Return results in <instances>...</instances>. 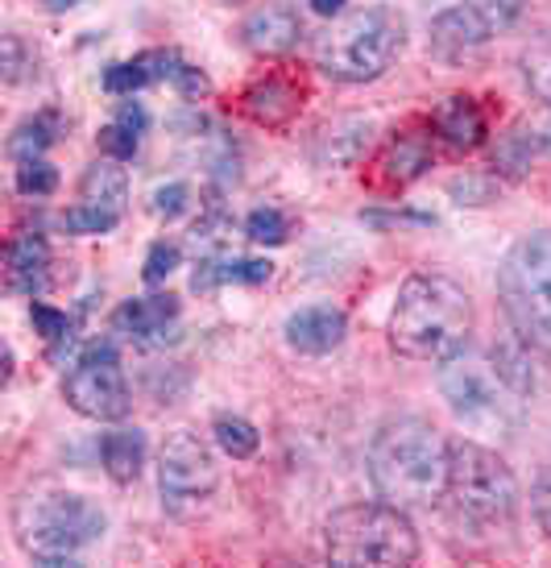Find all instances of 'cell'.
Listing matches in <instances>:
<instances>
[{"mask_svg":"<svg viewBox=\"0 0 551 568\" xmlns=\"http://www.w3.org/2000/svg\"><path fill=\"white\" fill-rule=\"evenodd\" d=\"M452 440L427 419H394L369 444V481L378 498L402 510H427L448 498Z\"/></svg>","mask_w":551,"mask_h":568,"instance_id":"cell-1","label":"cell"},{"mask_svg":"<svg viewBox=\"0 0 551 568\" xmlns=\"http://www.w3.org/2000/svg\"><path fill=\"white\" fill-rule=\"evenodd\" d=\"M472 332V300L443 274H415L398 286L390 312V345L398 357L443 365L465 353Z\"/></svg>","mask_w":551,"mask_h":568,"instance_id":"cell-2","label":"cell"},{"mask_svg":"<svg viewBox=\"0 0 551 568\" xmlns=\"http://www.w3.org/2000/svg\"><path fill=\"white\" fill-rule=\"evenodd\" d=\"M407 47V21L394 4L353 9L315 38V63L340 83L381 80Z\"/></svg>","mask_w":551,"mask_h":568,"instance_id":"cell-3","label":"cell"},{"mask_svg":"<svg viewBox=\"0 0 551 568\" xmlns=\"http://www.w3.org/2000/svg\"><path fill=\"white\" fill-rule=\"evenodd\" d=\"M13 531L38 565H75L79 552L104 536V510L75 489H33L17 503Z\"/></svg>","mask_w":551,"mask_h":568,"instance_id":"cell-4","label":"cell"},{"mask_svg":"<svg viewBox=\"0 0 551 568\" xmlns=\"http://www.w3.org/2000/svg\"><path fill=\"white\" fill-rule=\"evenodd\" d=\"M324 552L331 565L345 568H398L415 565L419 536L410 527L407 510L394 503H357L336 510L324 527Z\"/></svg>","mask_w":551,"mask_h":568,"instance_id":"cell-5","label":"cell"},{"mask_svg":"<svg viewBox=\"0 0 551 568\" xmlns=\"http://www.w3.org/2000/svg\"><path fill=\"white\" fill-rule=\"evenodd\" d=\"M498 295L506 320L551 353V229L510 245L498 266Z\"/></svg>","mask_w":551,"mask_h":568,"instance_id":"cell-6","label":"cell"},{"mask_svg":"<svg viewBox=\"0 0 551 568\" xmlns=\"http://www.w3.org/2000/svg\"><path fill=\"white\" fill-rule=\"evenodd\" d=\"M448 498L460 519L477 523V527H502L519 510V481L498 453L472 440H452Z\"/></svg>","mask_w":551,"mask_h":568,"instance_id":"cell-7","label":"cell"},{"mask_svg":"<svg viewBox=\"0 0 551 568\" xmlns=\"http://www.w3.org/2000/svg\"><path fill=\"white\" fill-rule=\"evenodd\" d=\"M440 395L460 424L472 427H506L519 419L522 395L506 382L493 357L457 353L440 365Z\"/></svg>","mask_w":551,"mask_h":568,"instance_id":"cell-8","label":"cell"},{"mask_svg":"<svg viewBox=\"0 0 551 568\" xmlns=\"http://www.w3.org/2000/svg\"><path fill=\"white\" fill-rule=\"evenodd\" d=\"M157 489L174 519H200L221 489V465L200 432H174L157 453Z\"/></svg>","mask_w":551,"mask_h":568,"instance_id":"cell-9","label":"cell"},{"mask_svg":"<svg viewBox=\"0 0 551 568\" xmlns=\"http://www.w3.org/2000/svg\"><path fill=\"white\" fill-rule=\"evenodd\" d=\"M63 395L79 415H88L95 424H116L133 407L121 357H116V348L109 341L88 345L79 353V362L71 365V374L63 382Z\"/></svg>","mask_w":551,"mask_h":568,"instance_id":"cell-10","label":"cell"},{"mask_svg":"<svg viewBox=\"0 0 551 568\" xmlns=\"http://www.w3.org/2000/svg\"><path fill=\"white\" fill-rule=\"evenodd\" d=\"M493 26H489L486 17L469 9V4H452V9H443V13L431 17V54L440 59V63H469L472 54H481L489 38H493Z\"/></svg>","mask_w":551,"mask_h":568,"instance_id":"cell-11","label":"cell"},{"mask_svg":"<svg viewBox=\"0 0 551 568\" xmlns=\"http://www.w3.org/2000/svg\"><path fill=\"white\" fill-rule=\"evenodd\" d=\"M348 332V320L340 307L331 303H312V307H299L295 316L286 320V341L290 348H299L307 357H324L331 348H340Z\"/></svg>","mask_w":551,"mask_h":568,"instance_id":"cell-12","label":"cell"},{"mask_svg":"<svg viewBox=\"0 0 551 568\" xmlns=\"http://www.w3.org/2000/svg\"><path fill=\"white\" fill-rule=\"evenodd\" d=\"M116 332H125L137 345H157L166 341L178 324V300L174 295H145V300H129L116 316H112Z\"/></svg>","mask_w":551,"mask_h":568,"instance_id":"cell-13","label":"cell"},{"mask_svg":"<svg viewBox=\"0 0 551 568\" xmlns=\"http://www.w3.org/2000/svg\"><path fill=\"white\" fill-rule=\"evenodd\" d=\"M543 353H548V348H539L535 341H527V336L510 324V332L493 345V362H498L506 382H510L522 398H531L539 390V382H543Z\"/></svg>","mask_w":551,"mask_h":568,"instance_id":"cell-14","label":"cell"},{"mask_svg":"<svg viewBox=\"0 0 551 568\" xmlns=\"http://www.w3.org/2000/svg\"><path fill=\"white\" fill-rule=\"evenodd\" d=\"M299 17L283 9V4H266V9H257V13L241 26V38H245V47L257 50V54H286V50L299 42Z\"/></svg>","mask_w":551,"mask_h":568,"instance_id":"cell-15","label":"cell"},{"mask_svg":"<svg viewBox=\"0 0 551 568\" xmlns=\"http://www.w3.org/2000/svg\"><path fill=\"white\" fill-rule=\"evenodd\" d=\"M436 129L443 133V142H452L457 150H477L486 142V116L472 95H448L436 112Z\"/></svg>","mask_w":551,"mask_h":568,"instance_id":"cell-16","label":"cell"},{"mask_svg":"<svg viewBox=\"0 0 551 568\" xmlns=\"http://www.w3.org/2000/svg\"><path fill=\"white\" fill-rule=\"evenodd\" d=\"M369 133L374 125L361 121V116H345L319 133V145H315V159L324 166H353L369 150Z\"/></svg>","mask_w":551,"mask_h":568,"instance_id":"cell-17","label":"cell"},{"mask_svg":"<svg viewBox=\"0 0 551 568\" xmlns=\"http://www.w3.org/2000/svg\"><path fill=\"white\" fill-rule=\"evenodd\" d=\"M100 460H104V469L116 486H129V481H137L145 465V436L137 427H116V432H104V440H100Z\"/></svg>","mask_w":551,"mask_h":568,"instance_id":"cell-18","label":"cell"},{"mask_svg":"<svg viewBox=\"0 0 551 568\" xmlns=\"http://www.w3.org/2000/svg\"><path fill=\"white\" fill-rule=\"evenodd\" d=\"M47 270H50V245L38 233H25V237L13 241V250H9V286L13 291L38 295L47 286Z\"/></svg>","mask_w":551,"mask_h":568,"instance_id":"cell-19","label":"cell"},{"mask_svg":"<svg viewBox=\"0 0 551 568\" xmlns=\"http://www.w3.org/2000/svg\"><path fill=\"white\" fill-rule=\"evenodd\" d=\"M125 195H129V179L116 166V159L95 162L92 171L83 174V183H79V204L104 207V212H116V216L125 212Z\"/></svg>","mask_w":551,"mask_h":568,"instance_id":"cell-20","label":"cell"},{"mask_svg":"<svg viewBox=\"0 0 551 568\" xmlns=\"http://www.w3.org/2000/svg\"><path fill=\"white\" fill-rule=\"evenodd\" d=\"M269 262L262 257H236V262H200V270L191 274L195 291H212L221 283H266Z\"/></svg>","mask_w":551,"mask_h":568,"instance_id":"cell-21","label":"cell"},{"mask_svg":"<svg viewBox=\"0 0 551 568\" xmlns=\"http://www.w3.org/2000/svg\"><path fill=\"white\" fill-rule=\"evenodd\" d=\"M157 80H162V59H157V50H150V54L129 59V63H112L109 71H104V92L109 95H133L137 88L157 83Z\"/></svg>","mask_w":551,"mask_h":568,"instance_id":"cell-22","label":"cell"},{"mask_svg":"<svg viewBox=\"0 0 551 568\" xmlns=\"http://www.w3.org/2000/svg\"><path fill=\"white\" fill-rule=\"evenodd\" d=\"M54 138H59V116H54V112H42V116H33L25 125H17V133L9 138V154H13L17 162L42 159V150L54 145Z\"/></svg>","mask_w":551,"mask_h":568,"instance_id":"cell-23","label":"cell"},{"mask_svg":"<svg viewBox=\"0 0 551 568\" xmlns=\"http://www.w3.org/2000/svg\"><path fill=\"white\" fill-rule=\"evenodd\" d=\"M212 436H216V444H221L233 460H249L253 453H257V444H262L257 427H253L249 419H241V415H216Z\"/></svg>","mask_w":551,"mask_h":568,"instance_id":"cell-24","label":"cell"},{"mask_svg":"<svg viewBox=\"0 0 551 568\" xmlns=\"http://www.w3.org/2000/svg\"><path fill=\"white\" fill-rule=\"evenodd\" d=\"M522 75L531 83V92L551 104V30L527 47V54H522Z\"/></svg>","mask_w":551,"mask_h":568,"instance_id":"cell-25","label":"cell"},{"mask_svg":"<svg viewBox=\"0 0 551 568\" xmlns=\"http://www.w3.org/2000/svg\"><path fill=\"white\" fill-rule=\"evenodd\" d=\"M157 59H162V80L174 83L183 95H207L212 92V83L200 67H191L187 59H178L174 50H157Z\"/></svg>","mask_w":551,"mask_h":568,"instance_id":"cell-26","label":"cell"},{"mask_svg":"<svg viewBox=\"0 0 551 568\" xmlns=\"http://www.w3.org/2000/svg\"><path fill=\"white\" fill-rule=\"evenodd\" d=\"M295 92H286L283 83H266V88H253L249 92V109L262 116V121H269V125H278V121H286L290 112H295V104L299 100H290Z\"/></svg>","mask_w":551,"mask_h":568,"instance_id":"cell-27","label":"cell"},{"mask_svg":"<svg viewBox=\"0 0 551 568\" xmlns=\"http://www.w3.org/2000/svg\"><path fill=\"white\" fill-rule=\"evenodd\" d=\"M116 221H121L116 212H104V207H92V204H75V207H67L63 229L67 233H79V237H95V233H112Z\"/></svg>","mask_w":551,"mask_h":568,"instance_id":"cell-28","label":"cell"},{"mask_svg":"<svg viewBox=\"0 0 551 568\" xmlns=\"http://www.w3.org/2000/svg\"><path fill=\"white\" fill-rule=\"evenodd\" d=\"M59 187V171L50 166L47 159H25L21 166H17V191L21 195H50V191Z\"/></svg>","mask_w":551,"mask_h":568,"instance_id":"cell-29","label":"cell"},{"mask_svg":"<svg viewBox=\"0 0 551 568\" xmlns=\"http://www.w3.org/2000/svg\"><path fill=\"white\" fill-rule=\"evenodd\" d=\"M245 237L257 241V245H283L286 241V216L274 212V207H257L245 221Z\"/></svg>","mask_w":551,"mask_h":568,"instance_id":"cell-30","label":"cell"},{"mask_svg":"<svg viewBox=\"0 0 551 568\" xmlns=\"http://www.w3.org/2000/svg\"><path fill=\"white\" fill-rule=\"evenodd\" d=\"M386 166H390V174L398 179V183H410V179H419L427 166V150L419 142H398L394 145V154L386 159Z\"/></svg>","mask_w":551,"mask_h":568,"instance_id":"cell-31","label":"cell"},{"mask_svg":"<svg viewBox=\"0 0 551 568\" xmlns=\"http://www.w3.org/2000/svg\"><path fill=\"white\" fill-rule=\"evenodd\" d=\"M137 138H142V133H133L129 125L112 121V125L100 133V150H104L109 159L125 162V159H133V154H137Z\"/></svg>","mask_w":551,"mask_h":568,"instance_id":"cell-32","label":"cell"},{"mask_svg":"<svg viewBox=\"0 0 551 568\" xmlns=\"http://www.w3.org/2000/svg\"><path fill=\"white\" fill-rule=\"evenodd\" d=\"M174 266H178V250H174V245H166V241H157L154 250H150V257H145L142 278H145L150 286L166 283V278L174 274Z\"/></svg>","mask_w":551,"mask_h":568,"instance_id":"cell-33","label":"cell"},{"mask_svg":"<svg viewBox=\"0 0 551 568\" xmlns=\"http://www.w3.org/2000/svg\"><path fill=\"white\" fill-rule=\"evenodd\" d=\"M460 4H469V9H477V13L486 17L493 30L502 33L514 17H519V9H522V0H460Z\"/></svg>","mask_w":551,"mask_h":568,"instance_id":"cell-34","label":"cell"},{"mask_svg":"<svg viewBox=\"0 0 551 568\" xmlns=\"http://www.w3.org/2000/svg\"><path fill=\"white\" fill-rule=\"evenodd\" d=\"M33 328L47 336L50 345H59V341H67L71 336V324H67L63 312H54V307H47V303H33Z\"/></svg>","mask_w":551,"mask_h":568,"instance_id":"cell-35","label":"cell"},{"mask_svg":"<svg viewBox=\"0 0 551 568\" xmlns=\"http://www.w3.org/2000/svg\"><path fill=\"white\" fill-rule=\"evenodd\" d=\"M183 207H187V187L183 183H166V187L154 191V216L174 221V216H183Z\"/></svg>","mask_w":551,"mask_h":568,"instance_id":"cell-36","label":"cell"},{"mask_svg":"<svg viewBox=\"0 0 551 568\" xmlns=\"http://www.w3.org/2000/svg\"><path fill=\"white\" fill-rule=\"evenodd\" d=\"M531 510H535L539 527L551 536V469H543L535 481V489H531Z\"/></svg>","mask_w":551,"mask_h":568,"instance_id":"cell-37","label":"cell"},{"mask_svg":"<svg viewBox=\"0 0 551 568\" xmlns=\"http://www.w3.org/2000/svg\"><path fill=\"white\" fill-rule=\"evenodd\" d=\"M25 75V47L17 33H4V83H17Z\"/></svg>","mask_w":551,"mask_h":568,"instance_id":"cell-38","label":"cell"},{"mask_svg":"<svg viewBox=\"0 0 551 568\" xmlns=\"http://www.w3.org/2000/svg\"><path fill=\"white\" fill-rule=\"evenodd\" d=\"M116 121H121V125H129L133 133H142V129L150 125V116H145L142 104H121V112H116Z\"/></svg>","mask_w":551,"mask_h":568,"instance_id":"cell-39","label":"cell"},{"mask_svg":"<svg viewBox=\"0 0 551 568\" xmlns=\"http://www.w3.org/2000/svg\"><path fill=\"white\" fill-rule=\"evenodd\" d=\"M312 9L319 17H336L340 9H345V0H312Z\"/></svg>","mask_w":551,"mask_h":568,"instance_id":"cell-40","label":"cell"},{"mask_svg":"<svg viewBox=\"0 0 551 568\" xmlns=\"http://www.w3.org/2000/svg\"><path fill=\"white\" fill-rule=\"evenodd\" d=\"M71 4H79V0H50V9H71Z\"/></svg>","mask_w":551,"mask_h":568,"instance_id":"cell-41","label":"cell"},{"mask_svg":"<svg viewBox=\"0 0 551 568\" xmlns=\"http://www.w3.org/2000/svg\"><path fill=\"white\" fill-rule=\"evenodd\" d=\"M228 4H233V0H228Z\"/></svg>","mask_w":551,"mask_h":568,"instance_id":"cell-42","label":"cell"}]
</instances>
